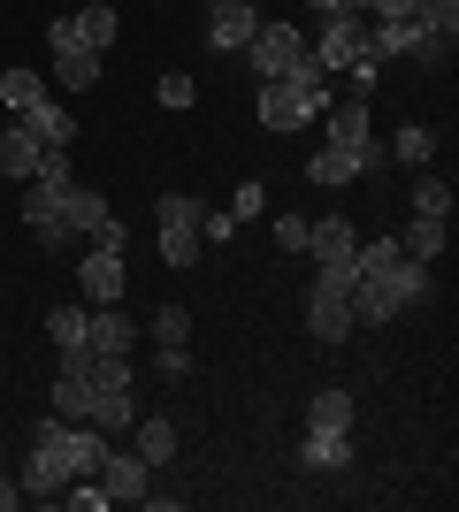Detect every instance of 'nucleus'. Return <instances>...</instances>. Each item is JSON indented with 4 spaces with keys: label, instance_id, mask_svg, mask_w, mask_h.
<instances>
[{
    "label": "nucleus",
    "instance_id": "a19ab883",
    "mask_svg": "<svg viewBox=\"0 0 459 512\" xmlns=\"http://www.w3.org/2000/svg\"><path fill=\"white\" fill-rule=\"evenodd\" d=\"M306 8H314V16H337V8H345V0H306Z\"/></svg>",
    "mask_w": 459,
    "mask_h": 512
},
{
    "label": "nucleus",
    "instance_id": "f704fd0d",
    "mask_svg": "<svg viewBox=\"0 0 459 512\" xmlns=\"http://www.w3.org/2000/svg\"><path fill=\"white\" fill-rule=\"evenodd\" d=\"M314 268H322L314 283H322V291H337V299H345L352 283H360V268H352V260H314Z\"/></svg>",
    "mask_w": 459,
    "mask_h": 512
},
{
    "label": "nucleus",
    "instance_id": "2eb2a0df",
    "mask_svg": "<svg viewBox=\"0 0 459 512\" xmlns=\"http://www.w3.org/2000/svg\"><path fill=\"white\" fill-rule=\"evenodd\" d=\"M16 123L31 130L39 146H77V115H69V100H62V92H46V100L31 107V115H16Z\"/></svg>",
    "mask_w": 459,
    "mask_h": 512
},
{
    "label": "nucleus",
    "instance_id": "4468645a",
    "mask_svg": "<svg viewBox=\"0 0 459 512\" xmlns=\"http://www.w3.org/2000/svg\"><path fill=\"white\" fill-rule=\"evenodd\" d=\"M39 138H31V130L16 123V115H0V176H16V184H31V176H39Z\"/></svg>",
    "mask_w": 459,
    "mask_h": 512
},
{
    "label": "nucleus",
    "instance_id": "c85d7f7f",
    "mask_svg": "<svg viewBox=\"0 0 459 512\" xmlns=\"http://www.w3.org/2000/svg\"><path fill=\"white\" fill-rule=\"evenodd\" d=\"M391 161H398V169H429V161H437V130H429V123H406L391 138Z\"/></svg>",
    "mask_w": 459,
    "mask_h": 512
},
{
    "label": "nucleus",
    "instance_id": "a878e982",
    "mask_svg": "<svg viewBox=\"0 0 459 512\" xmlns=\"http://www.w3.org/2000/svg\"><path fill=\"white\" fill-rule=\"evenodd\" d=\"M131 451L146 467H169L176 459V421H131Z\"/></svg>",
    "mask_w": 459,
    "mask_h": 512
},
{
    "label": "nucleus",
    "instance_id": "9d476101",
    "mask_svg": "<svg viewBox=\"0 0 459 512\" xmlns=\"http://www.w3.org/2000/svg\"><path fill=\"white\" fill-rule=\"evenodd\" d=\"M253 31H261V8H253V0H215V8H207V46H215V54H245Z\"/></svg>",
    "mask_w": 459,
    "mask_h": 512
},
{
    "label": "nucleus",
    "instance_id": "ddd939ff",
    "mask_svg": "<svg viewBox=\"0 0 459 512\" xmlns=\"http://www.w3.org/2000/svg\"><path fill=\"white\" fill-rule=\"evenodd\" d=\"M306 337L314 344H345L352 337V306L337 299V291H322V283L306 291Z\"/></svg>",
    "mask_w": 459,
    "mask_h": 512
},
{
    "label": "nucleus",
    "instance_id": "79ce46f5",
    "mask_svg": "<svg viewBox=\"0 0 459 512\" xmlns=\"http://www.w3.org/2000/svg\"><path fill=\"white\" fill-rule=\"evenodd\" d=\"M0 467H8V459H0Z\"/></svg>",
    "mask_w": 459,
    "mask_h": 512
},
{
    "label": "nucleus",
    "instance_id": "473e14b6",
    "mask_svg": "<svg viewBox=\"0 0 459 512\" xmlns=\"http://www.w3.org/2000/svg\"><path fill=\"white\" fill-rule=\"evenodd\" d=\"M153 375H161V383H184V375H192V344H153Z\"/></svg>",
    "mask_w": 459,
    "mask_h": 512
},
{
    "label": "nucleus",
    "instance_id": "c9c22d12",
    "mask_svg": "<svg viewBox=\"0 0 459 512\" xmlns=\"http://www.w3.org/2000/svg\"><path fill=\"white\" fill-rule=\"evenodd\" d=\"M268 237H276L284 253H306V214H276V222H268Z\"/></svg>",
    "mask_w": 459,
    "mask_h": 512
},
{
    "label": "nucleus",
    "instance_id": "a211bd4d",
    "mask_svg": "<svg viewBox=\"0 0 459 512\" xmlns=\"http://www.w3.org/2000/svg\"><path fill=\"white\" fill-rule=\"evenodd\" d=\"M131 344H138V329H131V314H123V306H92L85 352H131Z\"/></svg>",
    "mask_w": 459,
    "mask_h": 512
},
{
    "label": "nucleus",
    "instance_id": "cd10ccee",
    "mask_svg": "<svg viewBox=\"0 0 459 512\" xmlns=\"http://www.w3.org/2000/svg\"><path fill=\"white\" fill-rule=\"evenodd\" d=\"M69 23H77V39H85L92 54H108V46H115V31H123L108 0H85V8H77V16H69Z\"/></svg>",
    "mask_w": 459,
    "mask_h": 512
},
{
    "label": "nucleus",
    "instance_id": "c756f323",
    "mask_svg": "<svg viewBox=\"0 0 459 512\" xmlns=\"http://www.w3.org/2000/svg\"><path fill=\"white\" fill-rule=\"evenodd\" d=\"M414 214H437V222H452V184L429 169H414Z\"/></svg>",
    "mask_w": 459,
    "mask_h": 512
},
{
    "label": "nucleus",
    "instance_id": "0eeeda50",
    "mask_svg": "<svg viewBox=\"0 0 459 512\" xmlns=\"http://www.w3.org/2000/svg\"><path fill=\"white\" fill-rule=\"evenodd\" d=\"M62 192H69V184H23V230L39 237L46 253L77 245V237H69V214H62Z\"/></svg>",
    "mask_w": 459,
    "mask_h": 512
},
{
    "label": "nucleus",
    "instance_id": "f8f14e48",
    "mask_svg": "<svg viewBox=\"0 0 459 512\" xmlns=\"http://www.w3.org/2000/svg\"><path fill=\"white\" fill-rule=\"evenodd\" d=\"M77 291H85L92 306H115V299H123V253L92 245V253L77 260Z\"/></svg>",
    "mask_w": 459,
    "mask_h": 512
},
{
    "label": "nucleus",
    "instance_id": "4be33fe9",
    "mask_svg": "<svg viewBox=\"0 0 459 512\" xmlns=\"http://www.w3.org/2000/svg\"><path fill=\"white\" fill-rule=\"evenodd\" d=\"M299 467H314V474H337V467H352V436L306 428V444H299Z\"/></svg>",
    "mask_w": 459,
    "mask_h": 512
},
{
    "label": "nucleus",
    "instance_id": "e433bc0d",
    "mask_svg": "<svg viewBox=\"0 0 459 512\" xmlns=\"http://www.w3.org/2000/svg\"><path fill=\"white\" fill-rule=\"evenodd\" d=\"M261 214V184H238V199H230V222H253Z\"/></svg>",
    "mask_w": 459,
    "mask_h": 512
},
{
    "label": "nucleus",
    "instance_id": "39448f33",
    "mask_svg": "<svg viewBox=\"0 0 459 512\" xmlns=\"http://www.w3.org/2000/svg\"><path fill=\"white\" fill-rule=\"evenodd\" d=\"M153 222H161V260H169V268H192L199 260V199L161 192L153 199Z\"/></svg>",
    "mask_w": 459,
    "mask_h": 512
},
{
    "label": "nucleus",
    "instance_id": "5701e85b",
    "mask_svg": "<svg viewBox=\"0 0 459 512\" xmlns=\"http://www.w3.org/2000/svg\"><path fill=\"white\" fill-rule=\"evenodd\" d=\"M54 413H62V421H85L92 413V375L77 360H62V375H54Z\"/></svg>",
    "mask_w": 459,
    "mask_h": 512
},
{
    "label": "nucleus",
    "instance_id": "7c9ffc66",
    "mask_svg": "<svg viewBox=\"0 0 459 512\" xmlns=\"http://www.w3.org/2000/svg\"><path fill=\"white\" fill-rule=\"evenodd\" d=\"M153 344H192V306H153Z\"/></svg>",
    "mask_w": 459,
    "mask_h": 512
},
{
    "label": "nucleus",
    "instance_id": "4c0bfd02",
    "mask_svg": "<svg viewBox=\"0 0 459 512\" xmlns=\"http://www.w3.org/2000/svg\"><path fill=\"white\" fill-rule=\"evenodd\" d=\"M230 230H238L230 214H199V237H207V245H230Z\"/></svg>",
    "mask_w": 459,
    "mask_h": 512
},
{
    "label": "nucleus",
    "instance_id": "ea45409f",
    "mask_svg": "<svg viewBox=\"0 0 459 512\" xmlns=\"http://www.w3.org/2000/svg\"><path fill=\"white\" fill-rule=\"evenodd\" d=\"M16 497H23V482H16L8 467H0V512H16Z\"/></svg>",
    "mask_w": 459,
    "mask_h": 512
},
{
    "label": "nucleus",
    "instance_id": "f3484780",
    "mask_svg": "<svg viewBox=\"0 0 459 512\" xmlns=\"http://www.w3.org/2000/svg\"><path fill=\"white\" fill-rule=\"evenodd\" d=\"M444 245H452V222H437V214H414V222L398 230V253L421 260V268H429V260H444Z\"/></svg>",
    "mask_w": 459,
    "mask_h": 512
},
{
    "label": "nucleus",
    "instance_id": "7ed1b4c3",
    "mask_svg": "<svg viewBox=\"0 0 459 512\" xmlns=\"http://www.w3.org/2000/svg\"><path fill=\"white\" fill-rule=\"evenodd\" d=\"M77 474V421H39L31 428V451H23V467H16V482H23V497H62V482Z\"/></svg>",
    "mask_w": 459,
    "mask_h": 512
},
{
    "label": "nucleus",
    "instance_id": "aec40b11",
    "mask_svg": "<svg viewBox=\"0 0 459 512\" xmlns=\"http://www.w3.org/2000/svg\"><path fill=\"white\" fill-rule=\"evenodd\" d=\"M352 245H360V230H352L345 214H322V222H306V253H314V260H352Z\"/></svg>",
    "mask_w": 459,
    "mask_h": 512
},
{
    "label": "nucleus",
    "instance_id": "b1692460",
    "mask_svg": "<svg viewBox=\"0 0 459 512\" xmlns=\"http://www.w3.org/2000/svg\"><path fill=\"white\" fill-rule=\"evenodd\" d=\"M62 214H69V237H92V230H100V222H108V199H100V192H92V184H69V192H62Z\"/></svg>",
    "mask_w": 459,
    "mask_h": 512
},
{
    "label": "nucleus",
    "instance_id": "f257e3e1",
    "mask_svg": "<svg viewBox=\"0 0 459 512\" xmlns=\"http://www.w3.org/2000/svg\"><path fill=\"white\" fill-rule=\"evenodd\" d=\"M429 299V268L421 260H406L398 253L391 268H375V276H360L345 291V306H352V329H383V321H398L406 306H421Z\"/></svg>",
    "mask_w": 459,
    "mask_h": 512
},
{
    "label": "nucleus",
    "instance_id": "423d86ee",
    "mask_svg": "<svg viewBox=\"0 0 459 512\" xmlns=\"http://www.w3.org/2000/svg\"><path fill=\"white\" fill-rule=\"evenodd\" d=\"M306 54H314L322 69H352L360 54H368V16H360V8L322 16V39H306Z\"/></svg>",
    "mask_w": 459,
    "mask_h": 512
},
{
    "label": "nucleus",
    "instance_id": "58836bf2",
    "mask_svg": "<svg viewBox=\"0 0 459 512\" xmlns=\"http://www.w3.org/2000/svg\"><path fill=\"white\" fill-rule=\"evenodd\" d=\"M92 245H108V253H123V245H131V230H123V222H115V214H108V222L92 230Z\"/></svg>",
    "mask_w": 459,
    "mask_h": 512
},
{
    "label": "nucleus",
    "instance_id": "2f4dec72",
    "mask_svg": "<svg viewBox=\"0 0 459 512\" xmlns=\"http://www.w3.org/2000/svg\"><path fill=\"white\" fill-rule=\"evenodd\" d=\"M414 62L444 69V62H452V31H429V23H421V31H414Z\"/></svg>",
    "mask_w": 459,
    "mask_h": 512
},
{
    "label": "nucleus",
    "instance_id": "72a5a7b5",
    "mask_svg": "<svg viewBox=\"0 0 459 512\" xmlns=\"http://www.w3.org/2000/svg\"><path fill=\"white\" fill-rule=\"evenodd\" d=\"M153 100H161V107H176V115H184V107L199 100V85H192V77H184V69H169V77L153 85Z\"/></svg>",
    "mask_w": 459,
    "mask_h": 512
},
{
    "label": "nucleus",
    "instance_id": "1a4fd4ad",
    "mask_svg": "<svg viewBox=\"0 0 459 512\" xmlns=\"http://www.w3.org/2000/svg\"><path fill=\"white\" fill-rule=\"evenodd\" d=\"M299 54H306V31H299V23H261V31L245 39V62L261 69V77H284Z\"/></svg>",
    "mask_w": 459,
    "mask_h": 512
},
{
    "label": "nucleus",
    "instance_id": "9b49d317",
    "mask_svg": "<svg viewBox=\"0 0 459 512\" xmlns=\"http://www.w3.org/2000/svg\"><path fill=\"white\" fill-rule=\"evenodd\" d=\"M314 123H322V146H368V138H375L368 100H360V92H352V100H329Z\"/></svg>",
    "mask_w": 459,
    "mask_h": 512
},
{
    "label": "nucleus",
    "instance_id": "393cba45",
    "mask_svg": "<svg viewBox=\"0 0 459 512\" xmlns=\"http://www.w3.org/2000/svg\"><path fill=\"white\" fill-rule=\"evenodd\" d=\"M306 184H360V146H322L306 161Z\"/></svg>",
    "mask_w": 459,
    "mask_h": 512
},
{
    "label": "nucleus",
    "instance_id": "20e7f679",
    "mask_svg": "<svg viewBox=\"0 0 459 512\" xmlns=\"http://www.w3.org/2000/svg\"><path fill=\"white\" fill-rule=\"evenodd\" d=\"M46 54H54V92H92L100 85V54L77 39V23H46Z\"/></svg>",
    "mask_w": 459,
    "mask_h": 512
},
{
    "label": "nucleus",
    "instance_id": "bb28decb",
    "mask_svg": "<svg viewBox=\"0 0 459 512\" xmlns=\"http://www.w3.org/2000/svg\"><path fill=\"white\" fill-rule=\"evenodd\" d=\"M85 321H92V306H46V337H54V352H85Z\"/></svg>",
    "mask_w": 459,
    "mask_h": 512
},
{
    "label": "nucleus",
    "instance_id": "f03ea898",
    "mask_svg": "<svg viewBox=\"0 0 459 512\" xmlns=\"http://www.w3.org/2000/svg\"><path fill=\"white\" fill-rule=\"evenodd\" d=\"M322 107H329V69L314 62V54H299L284 77H261V123L268 130H299V123H314Z\"/></svg>",
    "mask_w": 459,
    "mask_h": 512
},
{
    "label": "nucleus",
    "instance_id": "6e6552de",
    "mask_svg": "<svg viewBox=\"0 0 459 512\" xmlns=\"http://www.w3.org/2000/svg\"><path fill=\"white\" fill-rule=\"evenodd\" d=\"M92 482L108 490V505H146V490H153V467L138 459V451H115V444H108V459L92 467Z\"/></svg>",
    "mask_w": 459,
    "mask_h": 512
},
{
    "label": "nucleus",
    "instance_id": "dca6fc26",
    "mask_svg": "<svg viewBox=\"0 0 459 512\" xmlns=\"http://www.w3.org/2000/svg\"><path fill=\"white\" fill-rule=\"evenodd\" d=\"M46 92H54V85H46L31 62H8V69H0V115H31Z\"/></svg>",
    "mask_w": 459,
    "mask_h": 512
},
{
    "label": "nucleus",
    "instance_id": "412c9836",
    "mask_svg": "<svg viewBox=\"0 0 459 512\" xmlns=\"http://www.w3.org/2000/svg\"><path fill=\"white\" fill-rule=\"evenodd\" d=\"M352 421H360V406H352V390H314V406H306V428H329V436H352Z\"/></svg>",
    "mask_w": 459,
    "mask_h": 512
},
{
    "label": "nucleus",
    "instance_id": "6ab92c4d",
    "mask_svg": "<svg viewBox=\"0 0 459 512\" xmlns=\"http://www.w3.org/2000/svg\"><path fill=\"white\" fill-rule=\"evenodd\" d=\"M100 436H123V428L138 421V398H131V383H108V390H92V413H85Z\"/></svg>",
    "mask_w": 459,
    "mask_h": 512
}]
</instances>
